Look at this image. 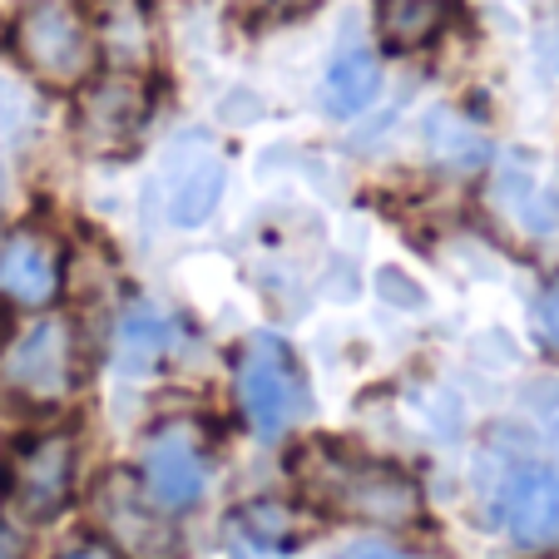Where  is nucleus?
Wrapping results in <instances>:
<instances>
[{
	"instance_id": "obj_17",
	"label": "nucleus",
	"mask_w": 559,
	"mask_h": 559,
	"mask_svg": "<svg viewBox=\"0 0 559 559\" xmlns=\"http://www.w3.org/2000/svg\"><path fill=\"white\" fill-rule=\"evenodd\" d=\"M337 559H416L406 555L402 545H381V539H361V545H347Z\"/></svg>"
},
{
	"instance_id": "obj_4",
	"label": "nucleus",
	"mask_w": 559,
	"mask_h": 559,
	"mask_svg": "<svg viewBox=\"0 0 559 559\" xmlns=\"http://www.w3.org/2000/svg\"><path fill=\"white\" fill-rule=\"evenodd\" d=\"M238 406L263 441L287 436L307 412V381L283 337L258 332L238 357Z\"/></svg>"
},
{
	"instance_id": "obj_7",
	"label": "nucleus",
	"mask_w": 559,
	"mask_h": 559,
	"mask_svg": "<svg viewBox=\"0 0 559 559\" xmlns=\"http://www.w3.org/2000/svg\"><path fill=\"white\" fill-rule=\"evenodd\" d=\"M158 183H164V213H169L179 228L203 223L218 209V193H223L218 144H213L209 134H179L169 144V154H164Z\"/></svg>"
},
{
	"instance_id": "obj_16",
	"label": "nucleus",
	"mask_w": 559,
	"mask_h": 559,
	"mask_svg": "<svg viewBox=\"0 0 559 559\" xmlns=\"http://www.w3.org/2000/svg\"><path fill=\"white\" fill-rule=\"evenodd\" d=\"M535 322H539V337H545L549 347L559 352V283L549 287L545 297H539V312H535Z\"/></svg>"
},
{
	"instance_id": "obj_15",
	"label": "nucleus",
	"mask_w": 559,
	"mask_h": 559,
	"mask_svg": "<svg viewBox=\"0 0 559 559\" xmlns=\"http://www.w3.org/2000/svg\"><path fill=\"white\" fill-rule=\"evenodd\" d=\"M431 139L441 144L436 154L455 158V164H480V158H486V144H480V134H471L465 124H455L451 115H436L431 119Z\"/></svg>"
},
{
	"instance_id": "obj_20",
	"label": "nucleus",
	"mask_w": 559,
	"mask_h": 559,
	"mask_svg": "<svg viewBox=\"0 0 559 559\" xmlns=\"http://www.w3.org/2000/svg\"><path fill=\"white\" fill-rule=\"evenodd\" d=\"M307 5H317V0H277V11H307Z\"/></svg>"
},
{
	"instance_id": "obj_2",
	"label": "nucleus",
	"mask_w": 559,
	"mask_h": 559,
	"mask_svg": "<svg viewBox=\"0 0 559 559\" xmlns=\"http://www.w3.org/2000/svg\"><path fill=\"white\" fill-rule=\"evenodd\" d=\"M11 35L21 64L55 90L85 85L95 70V25L74 0H25Z\"/></svg>"
},
{
	"instance_id": "obj_11",
	"label": "nucleus",
	"mask_w": 559,
	"mask_h": 559,
	"mask_svg": "<svg viewBox=\"0 0 559 559\" xmlns=\"http://www.w3.org/2000/svg\"><path fill=\"white\" fill-rule=\"evenodd\" d=\"M377 90H381L377 55H371L367 45H347V50H337V60L328 64V80H322V99H328L332 115L337 119L361 115V109L377 99Z\"/></svg>"
},
{
	"instance_id": "obj_18",
	"label": "nucleus",
	"mask_w": 559,
	"mask_h": 559,
	"mask_svg": "<svg viewBox=\"0 0 559 559\" xmlns=\"http://www.w3.org/2000/svg\"><path fill=\"white\" fill-rule=\"evenodd\" d=\"M60 559H119L109 545H99V539H85V545H74L70 555H60Z\"/></svg>"
},
{
	"instance_id": "obj_10",
	"label": "nucleus",
	"mask_w": 559,
	"mask_h": 559,
	"mask_svg": "<svg viewBox=\"0 0 559 559\" xmlns=\"http://www.w3.org/2000/svg\"><path fill=\"white\" fill-rule=\"evenodd\" d=\"M506 530L520 549H545L559 539V471L525 465L510 475L506 500H500Z\"/></svg>"
},
{
	"instance_id": "obj_1",
	"label": "nucleus",
	"mask_w": 559,
	"mask_h": 559,
	"mask_svg": "<svg viewBox=\"0 0 559 559\" xmlns=\"http://www.w3.org/2000/svg\"><path fill=\"white\" fill-rule=\"evenodd\" d=\"M297 480L317 506L337 510V515L367 520V525L402 530L421 520V490L406 471L371 455H352L342 445H312L297 455Z\"/></svg>"
},
{
	"instance_id": "obj_5",
	"label": "nucleus",
	"mask_w": 559,
	"mask_h": 559,
	"mask_svg": "<svg viewBox=\"0 0 559 559\" xmlns=\"http://www.w3.org/2000/svg\"><path fill=\"white\" fill-rule=\"evenodd\" d=\"M139 480L158 515H179V510L199 506V496L209 490V455L199 445V431L189 421L158 426L139 455Z\"/></svg>"
},
{
	"instance_id": "obj_13",
	"label": "nucleus",
	"mask_w": 559,
	"mask_h": 559,
	"mask_svg": "<svg viewBox=\"0 0 559 559\" xmlns=\"http://www.w3.org/2000/svg\"><path fill=\"white\" fill-rule=\"evenodd\" d=\"M164 322L148 312H129L124 322H119V367L129 371H148L158 357H164Z\"/></svg>"
},
{
	"instance_id": "obj_14",
	"label": "nucleus",
	"mask_w": 559,
	"mask_h": 559,
	"mask_svg": "<svg viewBox=\"0 0 559 559\" xmlns=\"http://www.w3.org/2000/svg\"><path fill=\"white\" fill-rule=\"evenodd\" d=\"M238 525L267 549H293V539H297V515L283 500H253V506L238 515Z\"/></svg>"
},
{
	"instance_id": "obj_19",
	"label": "nucleus",
	"mask_w": 559,
	"mask_h": 559,
	"mask_svg": "<svg viewBox=\"0 0 559 559\" xmlns=\"http://www.w3.org/2000/svg\"><path fill=\"white\" fill-rule=\"evenodd\" d=\"M0 559H21V539L11 530H0Z\"/></svg>"
},
{
	"instance_id": "obj_3",
	"label": "nucleus",
	"mask_w": 559,
	"mask_h": 559,
	"mask_svg": "<svg viewBox=\"0 0 559 559\" xmlns=\"http://www.w3.org/2000/svg\"><path fill=\"white\" fill-rule=\"evenodd\" d=\"M74 386V328L45 312L0 347V391L25 406H55Z\"/></svg>"
},
{
	"instance_id": "obj_12",
	"label": "nucleus",
	"mask_w": 559,
	"mask_h": 559,
	"mask_svg": "<svg viewBox=\"0 0 559 559\" xmlns=\"http://www.w3.org/2000/svg\"><path fill=\"white\" fill-rule=\"evenodd\" d=\"M455 0H381L377 31L391 50H421L445 31Z\"/></svg>"
},
{
	"instance_id": "obj_6",
	"label": "nucleus",
	"mask_w": 559,
	"mask_h": 559,
	"mask_svg": "<svg viewBox=\"0 0 559 559\" xmlns=\"http://www.w3.org/2000/svg\"><path fill=\"white\" fill-rule=\"evenodd\" d=\"M70 486H74V436L70 431H45L11 455L5 496H11L15 515L50 520L70 500Z\"/></svg>"
},
{
	"instance_id": "obj_9",
	"label": "nucleus",
	"mask_w": 559,
	"mask_h": 559,
	"mask_svg": "<svg viewBox=\"0 0 559 559\" xmlns=\"http://www.w3.org/2000/svg\"><path fill=\"white\" fill-rule=\"evenodd\" d=\"M64 258L60 243L40 228H21L0 248V297L15 307H50L60 297Z\"/></svg>"
},
{
	"instance_id": "obj_8",
	"label": "nucleus",
	"mask_w": 559,
	"mask_h": 559,
	"mask_svg": "<svg viewBox=\"0 0 559 559\" xmlns=\"http://www.w3.org/2000/svg\"><path fill=\"white\" fill-rule=\"evenodd\" d=\"M144 115H148V95L134 74H105V80L85 85V99H80V139L95 154H119L144 129Z\"/></svg>"
}]
</instances>
